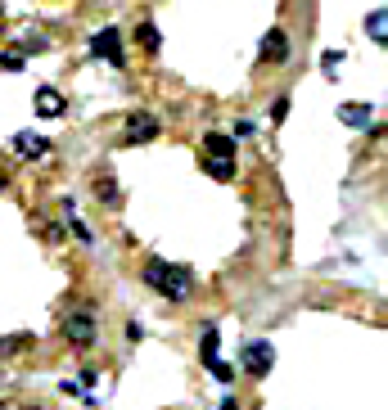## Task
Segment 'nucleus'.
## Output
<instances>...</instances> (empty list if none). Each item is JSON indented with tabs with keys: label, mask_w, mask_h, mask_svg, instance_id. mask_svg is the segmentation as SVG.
I'll list each match as a JSON object with an SVG mask.
<instances>
[{
	"label": "nucleus",
	"mask_w": 388,
	"mask_h": 410,
	"mask_svg": "<svg viewBox=\"0 0 388 410\" xmlns=\"http://www.w3.org/2000/svg\"><path fill=\"white\" fill-rule=\"evenodd\" d=\"M203 149H208L212 158H235V135H226V131H208Z\"/></svg>",
	"instance_id": "nucleus-10"
},
{
	"label": "nucleus",
	"mask_w": 388,
	"mask_h": 410,
	"mask_svg": "<svg viewBox=\"0 0 388 410\" xmlns=\"http://www.w3.org/2000/svg\"><path fill=\"white\" fill-rule=\"evenodd\" d=\"M95 194H100V203H108V207H113L118 198H122V190H118V181H108V176H100V181H95Z\"/></svg>",
	"instance_id": "nucleus-14"
},
{
	"label": "nucleus",
	"mask_w": 388,
	"mask_h": 410,
	"mask_svg": "<svg viewBox=\"0 0 388 410\" xmlns=\"http://www.w3.org/2000/svg\"><path fill=\"white\" fill-rule=\"evenodd\" d=\"M32 104H36V113H41V118H59V113H64V108H68V99L59 95L55 86H41V91H36V99H32Z\"/></svg>",
	"instance_id": "nucleus-8"
},
{
	"label": "nucleus",
	"mask_w": 388,
	"mask_h": 410,
	"mask_svg": "<svg viewBox=\"0 0 388 410\" xmlns=\"http://www.w3.org/2000/svg\"><path fill=\"white\" fill-rule=\"evenodd\" d=\"M285 113H289V99L280 95V99H275V104H271V122H285Z\"/></svg>",
	"instance_id": "nucleus-20"
},
{
	"label": "nucleus",
	"mask_w": 388,
	"mask_h": 410,
	"mask_svg": "<svg viewBox=\"0 0 388 410\" xmlns=\"http://www.w3.org/2000/svg\"><path fill=\"white\" fill-rule=\"evenodd\" d=\"M366 32L375 36V45H388V9H375L366 18Z\"/></svg>",
	"instance_id": "nucleus-12"
},
{
	"label": "nucleus",
	"mask_w": 388,
	"mask_h": 410,
	"mask_svg": "<svg viewBox=\"0 0 388 410\" xmlns=\"http://www.w3.org/2000/svg\"><path fill=\"white\" fill-rule=\"evenodd\" d=\"M159 118H154V113H136V118H127V135H122V140L127 144H149V140H159Z\"/></svg>",
	"instance_id": "nucleus-4"
},
{
	"label": "nucleus",
	"mask_w": 388,
	"mask_h": 410,
	"mask_svg": "<svg viewBox=\"0 0 388 410\" xmlns=\"http://www.w3.org/2000/svg\"><path fill=\"white\" fill-rule=\"evenodd\" d=\"M217 347H222V338H217V329H208V334H203V365L217 361Z\"/></svg>",
	"instance_id": "nucleus-15"
},
{
	"label": "nucleus",
	"mask_w": 388,
	"mask_h": 410,
	"mask_svg": "<svg viewBox=\"0 0 388 410\" xmlns=\"http://www.w3.org/2000/svg\"><path fill=\"white\" fill-rule=\"evenodd\" d=\"M338 64H343V55H338V50H325V55H321V72H325V77H334Z\"/></svg>",
	"instance_id": "nucleus-16"
},
{
	"label": "nucleus",
	"mask_w": 388,
	"mask_h": 410,
	"mask_svg": "<svg viewBox=\"0 0 388 410\" xmlns=\"http://www.w3.org/2000/svg\"><path fill=\"white\" fill-rule=\"evenodd\" d=\"M203 171H208V176L212 181H230V176H235V158H203Z\"/></svg>",
	"instance_id": "nucleus-11"
},
{
	"label": "nucleus",
	"mask_w": 388,
	"mask_h": 410,
	"mask_svg": "<svg viewBox=\"0 0 388 410\" xmlns=\"http://www.w3.org/2000/svg\"><path fill=\"white\" fill-rule=\"evenodd\" d=\"M285 59H289V36L280 28H271L262 41V64H285Z\"/></svg>",
	"instance_id": "nucleus-7"
},
{
	"label": "nucleus",
	"mask_w": 388,
	"mask_h": 410,
	"mask_svg": "<svg viewBox=\"0 0 388 410\" xmlns=\"http://www.w3.org/2000/svg\"><path fill=\"white\" fill-rule=\"evenodd\" d=\"M222 410H239V406H235V402H230V397H226V406H222Z\"/></svg>",
	"instance_id": "nucleus-22"
},
{
	"label": "nucleus",
	"mask_w": 388,
	"mask_h": 410,
	"mask_svg": "<svg viewBox=\"0 0 388 410\" xmlns=\"http://www.w3.org/2000/svg\"><path fill=\"white\" fill-rule=\"evenodd\" d=\"M9 144H14V154H18V158H32V163L50 158V140H45V135H36V131H18Z\"/></svg>",
	"instance_id": "nucleus-5"
},
{
	"label": "nucleus",
	"mask_w": 388,
	"mask_h": 410,
	"mask_svg": "<svg viewBox=\"0 0 388 410\" xmlns=\"http://www.w3.org/2000/svg\"><path fill=\"white\" fill-rule=\"evenodd\" d=\"M136 41H140V45L154 55V50L163 45V36H159V28H154V23H140V28H136Z\"/></svg>",
	"instance_id": "nucleus-13"
},
{
	"label": "nucleus",
	"mask_w": 388,
	"mask_h": 410,
	"mask_svg": "<svg viewBox=\"0 0 388 410\" xmlns=\"http://www.w3.org/2000/svg\"><path fill=\"white\" fill-rule=\"evenodd\" d=\"M0 68H5V72H18V68H23V55H0Z\"/></svg>",
	"instance_id": "nucleus-19"
},
{
	"label": "nucleus",
	"mask_w": 388,
	"mask_h": 410,
	"mask_svg": "<svg viewBox=\"0 0 388 410\" xmlns=\"http://www.w3.org/2000/svg\"><path fill=\"white\" fill-rule=\"evenodd\" d=\"M271 365H275V347H271V343H249V347H244V370H249V375L262 379Z\"/></svg>",
	"instance_id": "nucleus-6"
},
{
	"label": "nucleus",
	"mask_w": 388,
	"mask_h": 410,
	"mask_svg": "<svg viewBox=\"0 0 388 410\" xmlns=\"http://www.w3.org/2000/svg\"><path fill=\"white\" fill-rule=\"evenodd\" d=\"M253 131H258V122H249V118L235 122V135H253Z\"/></svg>",
	"instance_id": "nucleus-21"
},
{
	"label": "nucleus",
	"mask_w": 388,
	"mask_h": 410,
	"mask_svg": "<svg viewBox=\"0 0 388 410\" xmlns=\"http://www.w3.org/2000/svg\"><path fill=\"white\" fill-rule=\"evenodd\" d=\"M18 347H28V334H14V338H0V356L18 352Z\"/></svg>",
	"instance_id": "nucleus-17"
},
{
	"label": "nucleus",
	"mask_w": 388,
	"mask_h": 410,
	"mask_svg": "<svg viewBox=\"0 0 388 410\" xmlns=\"http://www.w3.org/2000/svg\"><path fill=\"white\" fill-rule=\"evenodd\" d=\"M91 55L108 59V64H122V32H118V28H100L91 36Z\"/></svg>",
	"instance_id": "nucleus-2"
},
{
	"label": "nucleus",
	"mask_w": 388,
	"mask_h": 410,
	"mask_svg": "<svg viewBox=\"0 0 388 410\" xmlns=\"http://www.w3.org/2000/svg\"><path fill=\"white\" fill-rule=\"evenodd\" d=\"M0 14H5V5H0Z\"/></svg>",
	"instance_id": "nucleus-23"
},
{
	"label": "nucleus",
	"mask_w": 388,
	"mask_h": 410,
	"mask_svg": "<svg viewBox=\"0 0 388 410\" xmlns=\"http://www.w3.org/2000/svg\"><path fill=\"white\" fill-rule=\"evenodd\" d=\"M64 334H68L72 347H91V343H95V316H91V312H72V316L64 320Z\"/></svg>",
	"instance_id": "nucleus-3"
},
{
	"label": "nucleus",
	"mask_w": 388,
	"mask_h": 410,
	"mask_svg": "<svg viewBox=\"0 0 388 410\" xmlns=\"http://www.w3.org/2000/svg\"><path fill=\"white\" fill-rule=\"evenodd\" d=\"M208 370H212V375L222 379V383H230V379H235V365H226V361H212Z\"/></svg>",
	"instance_id": "nucleus-18"
},
{
	"label": "nucleus",
	"mask_w": 388,
	"mask_h": 410,
	"mask_svg": "<svg viewBox=\"0 0 388 410\" xmlns=\"http://www.w3.org/2000/svg\"><path fill=\"white\" fill-rule=\"evenodd\" d=\"M375 108L370 104H338V122H348V127H370Z\"/></svg>",
	"instance_id": "nucleus-9"
},
{
	"label": "nucleus",
	"mask_w": 388,
	"mask_h": 410,
	"mask_svg": "<svg viewBox=\"0 0 388 410\" xmlns=\"http://www.w3.org/2000/svg\"><path fill=\"white\" fill-rule=\"evenodd\" d=\"M144 284H149V289H159L167 302H181V297L194 289V271H190V266L159 262V257H154V262L144 266Z\"/></svg>",
	"instance_id": "nucleus-1"
}]
</instances>
